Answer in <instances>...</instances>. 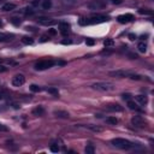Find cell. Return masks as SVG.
<instances>
[{
	"label": "cell",
	"instance_id": "12",
	"mask_svg": "<svg viewBox=\"0 0 154 154\" xmlns=\"http://www.w3.org/2000/svg\"><path fill=\"white\" fill-rule=\"evenodd\" d=\"M106 110L107 111H112V112H122L123 111V107L119 105V104H112V105H107L106 106Z\"/></svg>",
	"mask_w": 154,
	"mask_h": 154
},
{
	"label": "cell",
	"instance_id": "33",
	"mask_svg": "<svg viewBox=\"0 0 154 154\" xmlns=\"http://www.w3.org/2000/svg\"><path fill=\"white\" fill-rule=\"evenodd\" d=\"M128 37H129V40H130V41H135V40L137 39V36L135 35V34H132V33H131V34H129V35H128Z\"/></svg>",
	"mask_w": 154,
	"mask_h": 154
},
{
	"label": "cell",
	"instance_id": "17",
	"mask_svg": "<svg viewBox=\"0 0 154 154\" xmlns=\"http://www.w3.org/2000/svg\"><path fill=\"white\" fill-rule=\"evenodd\" d=\"M135 99H136L137 102L141 104V105H146V104L148 102V99H147L146 95H136V96H135Z\"/></svg>",
	"mask_w": 154,
	"mask_h": 154
},
{
	"label": "cell",
	"instance_id": "11",
	"mask_svg": "<svg viewBox=\"0 0 154 154\" xmlns=\"http://www.w3.org/2000/svg\"><path fill=\"white\" fill-rule=\"evenodd\" d=\"M39 22H40V24L46 25V27H51V25L57 24V20L51 19V18H39Z\"/></svg>",
	"mask_w": 154,
	"mask_h": 154
},
{
	"label": "cell",
	"instance_id": "45",
	"mask_svg": "<svg viewBox=\"0 0 154 154\" xmlns=\"http://www.w3.org/2000/svg\"><path fill=\"white\" fill-rule=\"evenodd\" d=\"M1 25H3V22H1V19H0V27H1Z\"/></svg>",
	"mask_w": 154,
	"mask_h": 154
},
{
	"label": "cell",
	"instance_id": "28",
	"mask_svg": "<svg viewBox=\"0 0 154 154\" xmlns=\"http://www.w3.org/2000/svg\"><path fill=\"white\" fill-rule=\"evenodd\" d=\"M30 90L34 91V93H39V91H41V87H39L37 84H32L30 86Z\"/></svg>",
	"mask_w": 154,
	"mask_h": 154
},
{
	"label": "cell",
	"instance_id": "26",
	"mask_svg": "<svg viewBox=\"0 0 154 154\" xmlns=\"http://www.w3.org/2000/svg\"><path fill=\"white\" fill-rule=\"evenodd\" d=\"M84 152H86L87 154H94V152H95L94 146H91V145H88V146L86 147V149H84Z\"/></svg>",
	"mask_w": 154,
	"mask_h": 154
},
{
	"label": "cell",
	"instance_id": "2",
	"mask_svg": "<svg viewBox=\"0 0 154 154\" xmlns=\"http://www.w3.org/2000/svg\"><path fill=\"white\" fill-rule=\"evenodd\" d=\"M111 143H112L115 147L119 148V149H130V148L134 147V143L132 142L128 141L125 138H119V137L113 138V140L111 141Z\"/></svg>",
	"mask_w": 154,
	"mask_h": 154
},
{
	"label": "cell",
	"instance_id": "29",
	"mask_svg": "<svg viewBox=\"0 0 154 154\" xmlns=\"http://www.w3.org/2000/svg\"><path fill=\"white\" fill-rule=\"evenodd\" d=\"M86 128H88V129H90V130L95 131V132H100V131H102V129L99 127H94V125H87Z\"/></svg>",
	"mask_w": 154,
	"mask_h": 154
},
{
	"label": "cell",
	"instance_id": "6",
	"mask_svg": "<svg viewBox=\"0 0 154 154\" xmlns=\"http://www.w3.org/2000/svg\"><path fill=\"white\" fill-rule=\"evenodd\" d=\"M58 27H59V30L61 33V35L63 36H66L69 33H70V24L67 23V22H59L58 23Z\"/></svg>",
	"mask_w": 154,
	"mask_h": 154
},
{
	"label": "cell",
	"instance_id": "7",
	"mask_svg": "<svg viewBox=\"0 0 154 154\" xmlns=\"http://www.w3.org/2000/svg\"><path fill=\"white\" fill-rule=\"evenodd\" d=\"M24 83H25V77H24L22 74L16 75L12 78V84H13L15 87H20V86H23Z\"/></svg>",
	"mask_w": 154,
	"mask_h": 154
},
{
	"label": "cell",
	"instance_id": "46",
	"mask_svg": "<svg viewBox=\"0 0 154 154\" xmlns=\"http://www.w3.org/2000/svg\"><path fill=\"white\" fill-rule=\"evenodd\" d=\"M0 63H1V59H0Z\"/></svg>",
	"mask_w": 154,
	"mask_h": 154
},
{
	"label": "cell",
	"instance_id": "22",
	"mask_svg": "<svg viewBox=\"0 0 154 154\" xmlns=\"http://www.w3.org/2000/svg\"><path fill=\"white\" fill-rule=\"evenodd\" d=\"M41 5H42V8H45V10H49V8L52 7V1L51 0H44Z\"/></svg>",
	"mask_w": 154,
	"mask_h": 154
},
{
	"label": "cell",
	"instance_id": "42",
	"mask_svg": "<svg viewBox=\"0 0 154 154\" xmlns=\"http://www.w3.org/2000/svg\"><path fill=\"white\" fill-rule=\"evenodd\" d=\"M25 29H27V30H32V32H35V28H33V27H27Z\"/></svg>",
	"mask_w": 154,
	"mask_h": 154
},
{
	"label": "cell",
	"instance_id": "9",
	"mask_svg": "<svg viewBox=\"0 0 154 154\" xmlns=\"http://www.w3.org/2000/svg\"><path fill=\"white\" fill-rule=\"evenodd\" d=\"M132 19H134V16H132L131 13H125V15H120V16L117 17V20L122 24L129 23V22H131Z\"/></svg>",
	"mask_w": 154,
	"mask_h": 154
},
{
	"label": "cell",
	"instance_id": "23",
	"mask_svg": "<svg viewBox=\"0 0 154 154\" xmlns=\"http://www.w3.org/2000/svg\"><path fill=\"white\" fill-rule=\"evenodd\" d=\"M10 22H11V23L13 24V25L18 27V25L20 24V22H22V20H20L19 17H12V18H10Z\"/></svg>",
	"mask_w": 154,
	"mask_h": 154
},
{
	"label": "cell",
	"instance_id": "15",
	"mask_svg": "<svg viewBox=\"0 0 154 154\" xmlns=\"http://www.w3.org/2000/svg\"><path fill=\"white\" fill-rule=\"evenodd\" d=\"M32 113L34 116H36V117H41V116L45 115V108L42 106H37V107H35V108L33 110Z\"/></svg>",
	"mask_w": 154,
	"mask_h": 154
},
{
	"label": "cell",
	"instance_id": "21",
	"mask_svg": "<svg viewBox=\"0 0 154 154\" xmlns=\"http://www.w3.org/2000/svg\"><path fill=\"white\" fill-rule=\"evenodd\" d=\"M106 123H108L111 125H116V124H118V119L116 118V117H107Z\"/></svg>",
	"mask_w": 154,
	"mask_h": 154
},
{
	"label": "cell",
	"instance_id": "8",
	"mask_svg": "<svg viewBox=\"0 0 154 154\" xmlns=\"http://www.w3.org/2000/svg\"><path fill=\"white\" fill-rule=\"evenodd\" d=\"M131 123H132V125H135V127H137V128H143L145 125H146L145 119H143L142 117H140V116H135V117H132Z\"/></svg>",
	"mask_w": 154,
	"mask_h": 154
},
{
	"label": "cell",
	"instance_id": "39",
	"mask_svg": "<svg viewBox=\"0 0 154 154\" xmlns=\"http://www.w3.org/2000/svg\"><path fill=\"white\" fill-rule=\"evenodd\" d=\"M129 55L131 57V59H137V58H138L137 54H134V53H129Z\"/></svg>",
	"mask_w": 154,
	"mask_h": 154
},
{
	"label": "cell",
	"instance_id": "14",
	"mask_svg": "<svg viewBox=\"0 0 154 154\" xmlns=\"http://www.w3.org/2000/svg\"><path fill=\"white\" fill-rule=\"evenodd\" d=\"M16 8V4H12V3H6L1 6V11L7 12V11H13Z\"/></svg>",
	"mask_w": 154,
	"mask_h": 154
},
{
	"label": "cell",
	"instance_id": "25",
	"mask_svg": "<svg viewBox=\"0 0 154 154\" xmlns=\"http://www.w3.org/2000/svg\"><path fill=\"white\" fill-rule=\"evenodd\" d=\"M113 45H115V41L112 39H106L104 41V46L105 47H113Z\"/></svg>",
	"mask_w": 154,
	"mask_h": 154
},
{
	"label": "cell",
	"instance_id": "32",
	"mask_svg": "<svg viewBox=\"0 0 154 154\" xmlns=\"http://www.w3.org/2000/svg\"><path fill=\"white\" fill-rule=\"evenodd\" d=\"M86 44H87L88 46H93V45L95 44V41L93 39H87L86 40Z\"/></svg>",
	"mask_w": 154,
	"mask_h": 154
},
{
	"label": "cell",
	"instance_id": "5",
	"mask_svg": "<svg viewBox=\"0 0 154 154\" xmlns=\"http://www.w3.org/2000/svg\"><path fill=\"white\" fill-rule=\"evenodd\" d=\"M88 7L90 10H100V8L106 7V3L102 0H93L88 4Z\"/></svg>",
	"mask_w": 154,
	"mask_h": 154
},
{
	"label": "cell",
	"instance_id": "34",
	"mask_svg": "<svg viewBox=\"0 0 154 154\" xmlns=\"http://www.w3.org/2000/svg\"><path fill=\"white\" fill-rule=\"evenodd\" d=\"M48 40H49V36H48V35H44L42 37H41L40 41H41V42H46V41H48Z\"/></svg>",
	"mask_w": 154,
	"mask_h": 154
},
{
	"label": "cell",
	"instance_id": "43",
	"mask_svg": "<svg viewBox=\"0 0 154 154\" xmlns=\"http://www.w3.org/2000/svg\"><path fill=\"white\" fill-rule=\"evenodd\" d=\"M57 64H58V65H65V61H63V60H60V61H57Z\"/></svg>",
	"mask_w": 154,
	"mask_h": 154
},
{
	"label": "cell",
	"instance_id": "1",
	"mask_svg": "<svg viewBox=\"0 0 154 154\" xmlns=\"http://www.w3.org/2000/svg\"><path fill=\"white\" fill-rule=\"evenodd\" d=\"M110 20L108 16H104V15H95V16L90 17V18H82L79 19L78 23L81 25H90V24H99Z\"/></svg>",
	"mask_w": 154,
	"mask_h": 154
},
{
	"label": "cell",
	"instance_id": "30",
	"mask_svg": "<svg viewBox=\"0 0 154 154\" xmlns=\"http://www.w3.org/2000/svg\"><path fill=\"white\" fill-rule=\"evenodd\" d=\"M49 149H51V152H53V153H58V152H59V147L57 146V145H52Z\"/></svg>",
	"mask_w": 154,
	"mask_h": 154
},
{
	"label": "cell",
	"instance_id": "41",
	"mask_svg": "<svg viewBox=\"0 0 154 154\" xmlns=\"http://www.w3.org/2000/svg\"><path fill=\"white\" fill-rule=\"evenodd\" d=\"M0 130H4V131H6V130H7V128H6V127H4V125H3V124L0 123Z\"/></svg>",
	"mask_w": 154,
	"mask_h": 154
},
{
	"label": "cell",
	"instance_id": "38",
	"mask_svg": "<svg viewBox=\"0 0 154 154\" xmlns=\"http://www.w3.org/2000/svg\"><path fill=\"white\" fill-rule=\"evenodd\" d=\"M7 71V67L4 66V65H0V72H5Z\"/></svg>",
	"mask_w": 154,
	"mask_h": 154
},
{
	"label": "cell",
	"instance_id": "18",
	"mask_svg": "<svg viewBox=\"0 0 154 154\" xmlns=\"http://www.w3.org/2000/svg\"><path fill=\"white\" fill-rule=\"evenodd\" d=\"M128 107L130 108V110H135V111H140V107L136 102L134 101H131V100H128Z\"/></svg>",
	"mask_w": 154,
	"mask_h": 154
},
{
	"label": "cell",
	"instance_id": "36",
	"mask_svg": "<svg viewBox=\"0 0 154 154\" xmlns=\"http://www.w3.org/2000/svg\"><path fill=\"white\" fill-rule=\"evenodd\" d=\"M123 99L124 100H130L131 99V94H123Z\"/></svg>",
	"mask_w": 154,
	"mask_h": 154
},
{
	"label": "cell",
	"instance_id": "3",
	"mask_svg": "<svg viewBox=\"0 0 154 154\" xmlns=\"http://www.w3.org/2000/svg\"><path fill=\"white\" fill-rule=\"evenodd\" d=\"M93 89L95 90H99V91H111L115 89L113 87V84H111V83H107V82H98V83H94L93 86H91Z\"/></svg>",
	"mask_w": 154,
	"mask_h": 154
},
{
	"label": "cell",
	"instance_id": "16",
	"mask_svg": "<svg viewBox=\"0 0 154 154\" xmlns=\"http://www.w3.org/2000/svg\"><path fill=\"white\" fill-rule=\"evenodd\" d=\"M54 116L58 117V118H69V112L58 110V111H54Z\"/></svg>",
	"mask_w": 154,
	"mask_h": 154
},
{
	"label": "cell",
	"instance_id": "19",
	"mask_svg": "<svg viewBox=\"0 0 154 154\" xmlns=\"http://www.w3.org/2000/svg\"><path fill=\"white\" fill-rule=\"evenodd\" d=\"M137 49L141 52V53H145V52L147 51V44L145 41H141V42L137 45Z\"/></svg>",
	"mask_w": 154,
	"mask_h": 154
},
{
	"label": "cell",
	"instance_id": "4",
	"mask_svg": "<svg viewBox=\"0 0 154 154\" xmlns=\"http://www.w3.org/2000/svg\"><path fill=\"white\" fill-rule=\"evenodd\" d=\"M55 64V61H53V60H40V61H37V63L35 64V70H37V71H42V70H46V69H49V67H52L53 65Z\"/></svg>",
	"mask_w": 154,
	"mask_h": 154
},
{
	"label": "cell",
	"instance_id": "37",
	"mask_svg": "<svg viewBox=\"0 0 154 154\" xmlns=\"http://www.w3.org/2000/svg\"><path fill=\"white\" fill-rule=\"evenodd\" d=\"M61 44H63V45H71L72 41H71V40H63V41H61Z\"/></svg>",
	"mask_w": 154,
	"mask_h": 154
},
{
	"label": "cell",
	"instance_id": "40",
	"mask_svg": "<svg viewBox=\"0 0 154 154\" xmlns=\"http://www.w3.org/2000/svg\"><path fill=\"white\" fill-rule=\"evenodd\" d=\"M112 3H113V4H122L123 0H112Z\"/></svg>",
	"mask_w": 154,
	"mask_h": 154
},
{
	"label": "cell",
	"instance_id": "24",
	"mask_svg": "<svg viewBox=\"0 0 154 154\" xmlns=\"http://www.w3.org/2000/svg\"><path fill=\"white\" fill-rule=\"evenodd\" d=\"M22 42H23L24 45H33V44H34V40H33L32 37L24 36V37H22Z\"/></svg>",
	"mask_w": 154,
	"mask_h": 154
},
{
	"label": "cell",
	"instance_id": "10",
	"mask_svg": "<svg viewBox=\"0 0 154 154\" xmlns=\"http://www.w3.org/2000/svg\"><path fill=\"white\" fill-rule=\"evenodd\" d=\"M131 71H127V70H116V71H111L110 75L115 76V77H129Z\"/></svg>",
	"mask_w": 154,
	"mask_h": 154
},
{
	"label": "cell",
	"instance_id": "20",
	"mask_svg": "<svg viewBox=\"0 0 154 154\" xmlns=\"http://www.w3.org/2000/svg\"><path fill=\"white\" fill-rule=\"evenodd\" d=\"M20 13H23L25 16H29V15H33L34 13V10L32 7H24L20 10Z\"/></svg>",
	"mask_w": 154,
	"mask_h": 154
},
{
	"label": "cell",
	"instance_id": "27",
	"mask_svg": "<svg viewBox=\"0 0 154 154\" xmlns=\"http://www.w3.org/2000/svg\"><path fill=\"white\" fill-rule=\"evenodd\" d=\"M46 90H47V93H49V94H52V95H58V94H59L58 89H57V88H53V87L47 88Z\"/></svg>",
	"mask_w": 154,
	"mask_h": 154
},
{
	"label": "cell",
	"instance_id": "31",
	"mask_svg": "<svg viewBox=\"0 0 154 154\" xmlns=\"http://www.w3.org/2000/svg\"><path fill=\"white\" fill-rule=\"evenodd\" d=\"M138 12H140L141 15H152V11H147V10H143V8L138 10Z\"/></svg>",
	"mask_w": 154,
	"mask_h": 154
},
{
	"label": "cell",
	"instance_id": "35",
	"mask_svg": "<svg viewBox=\"0 0 154 154\" xmlns=\"http://www.w3.org/2000/svg\"><path fill=\"white\" fill-rule=\"evenodd\" d=\"M55 34H57V30H55V29H49V30H48V35L54 36Z\"/></svg>",
	"mask_w": 154,
	"mask_h": 154
},
{
	"label": "cell",
	"instance_id": "13",
	"mask_svg": "<svg viewBox=\"0 0 154 154\" xmlns=\"http://www.w3.org/2000/svg\"><path fill=\"white\" fill-rule=\"evenodd\" d=\"M15 37L13 34H5V33H0V42H7L11 41Z\"/></svg>",
	"mask_w": 154,
	"mask_h": 154
},
{
	"label": "cell",
	"instance_id": "44",
	"mask_svg": "<svg viewBox=\"0 0 154 154\" xmlns=\"http://www.w3.org/2000/svg\"><path fill=\"white\" fill-rule=\"evenodd\" d=\"M3 99H4V96H3V94L0 93V100H3Z\"/></svg>",
	"mask_w": 154,
	"mask_h": 154
}]
</instances>
